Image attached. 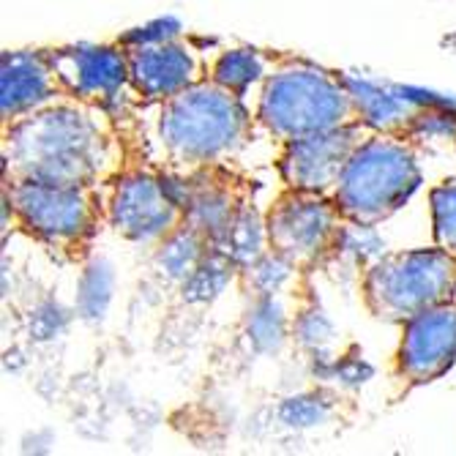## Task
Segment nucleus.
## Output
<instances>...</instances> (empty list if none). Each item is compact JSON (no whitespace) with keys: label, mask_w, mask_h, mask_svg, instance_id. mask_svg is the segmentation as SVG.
<instances>
[{"label":"nucleus","mask_w":456,"mask_h":456,"mask_svg":"<svg viewBox=\"0 0 456 456\" xmlns=\"http://www.w3.org/2000/svg\"><path fill=\"white\" fill-rule=\"evenodd\" d=\"M132 161L170 181L191 178L232 161L263 134L257 118L216 79L159 99L137 102L118 115Z\"/></svg>","instance_id":"f257e3e1"},{"label":"nucleus","mask_w":456,"mask_h":456,"mask_svg":"<svg viewBox=\"0 0 456 456\" xmlns=\"http://www.w3.org/2000/svg\"><path fill=\"white\" fill-rule=\"evenodd\" d=\"M132 164L112 110L63 96L0 126L4 181L107 186Z\"/></svg>","instance_id":"f03ea898"},{"label":"nucleus","mask_w":456,"mask_h":456,"mask_svg":"<svg viewBox=\"0 0 456 456\" xmlns=\"http://www.w3.org/2000/svg\"><path fill=\"white\" fill-rule=\"evenodd\" d=\"M260 129L281 148L293 140L363 123L350 74L284 53L257 107Z\"/></svg>","instance_id":"7ed1b4c3"},{"label":"nucleus","mask_w":456,"mask_h":456,"mask_svg":"<svg viewBox=\"0 0 456 456\" xmlns=\"http://www.w3.org/2000/svg\"><path fill=\"white\" fill-rule=\"evenodd\" d=\"M107 186H55L4 181V219L66 263L86 260L99 230L107 227Z\"/></svg>","instance_id":"20e7f679"},{"label":"nucleus","mask_w":456,"mask_h":456,"mask_svg":"<svg viewBox=\"0 0 456 456\" xmlns=\"http://www.w3.org/2000/svg\"><path fill=\"white\" fill-rule=\"evenodd\" d=\"M424 173L416 142L375 132L350 159L337 186V202L353 227H378L404 208L419 191Z\"/></svg>","instance_id":"39448f33"},{"label":"nucleus","mask_w":456,"mask_h":456,"mask_svg":"<svg viewBox=\"0 0 456 456\" xmlns=\"http://www.w3.org/2000/svg\"><path fill=\"white\" fill-rule=\"evenodd\" d=\"M361 293L371 317L404 325L437 304L453 301L456 257L437 243L383 255L366 268Z\"/></svg>","instance_id":"423d86ee"},{"label":"nucleus","mask_w":456,"mask_h":456,"mask_svg":"<svg viewBox=\"0 0 456 456\" xmlns=\"http://www.w3.org/2000/svg\"><path fill=\"white\" fill-rule=\"evenodd\" d=\"M353 227L337 197L284 189L265 211L271 255L293 265L298 273L320 268L337 252L345 230Z\"/></svg>","instance_id":"0eeeda50"},{"label":"nucleus","mask_w":456,"mask_h":456,"mask_svg":"<svg viewBox=\"0 0 456 456\" xmlns=\"http://www.w3.org/2000/svg\"><path fill=\"white\" fill-rule=\"evenodd\" d=\"M227 45V38L191 33L183 28L181 33L159 41L123 45V50H126L129 77L140 99L159 102L211 79L214 66Z\"/></svg>","instance_id":"6e6552de"},{"label":"nucleus","mask_w":456,"mask_h":456,"mask_svg":"<svg viewBox=\"0 0 456 456\" xmlns=\"http://www.w3.org/2000/svg\"><path fill=\"white\" fill-rule=\"evenodd\" d=\"M186 224V208L170 178L132 161L112 181L107 227L142 246H159Z\"/></svg>","instance_id":"1a4fd4ad"},{"label":"nucleus","mask_w":456,"mask_h":456,"mask_svg":"<svg viewBox=\"0 0 456 456\" xmlns=\"http://www.w3.org/2000/svg\"><path fill=\"white\" fill-rule=\"evenodd\" d=\"M47 50L69 96L102 104L112 110L115 118L132 104L142 102L132 86L129 58L118 38L107 41V45L82 41V45H61Z\"/></svg>","instance_id":"9d476101"},{"label":"nucleus","mask_w":456,"mask_h":456,"mask_svg":"<svg viewBox=\"0 0 456 456\" xmlns=\"http://www.w3.org/2000/svg\"><path fill=\"white\" fill-rule=\"evenodd\" d=\"M375 134L366 123L309 134L279 148L276 167L284 189H301L334 197L355 151Z\"/></svg>","instance_id":"9b49d317"},{"label":"nucleus","mask_w":456,"mask_h":456,"mask_svg":"<svg viewBox=\"0 0 456 456\" xmlns=\"http://www.w3.org/2000/svg\"><path fill=\"white\" fill-rule=\"evenodd\" d=\"M456 363V301L437 304L402 325L396 378L404 388L440 380Z\"/></svg>","instance_id":"f8f14e48"},{"label":"nucleus","mask_w":456,"mask_h":456,"mask_svg":"<svg viewBox=\"0 0 456 456\" xmlns=\"http://www.w3.org/2000/svg\"><path fill=\"white\" fill-rule=\"evenodd\" d=\"M170 183L186 208V224L208 238L214 248L222 246L238 214L255 200L252 181L232 167H211Z\"/></svg>","instance_id":"ddd939ff"},{"label":"nucleus","mask_w":456,"mask_h":456,"mask_svg":"<svg viewBox=\"0 0 456 456\" xmlns=\"http://www.w3.org/2000/svg\"><path fill=\"white\" fill-rule=\"evenodd\" d=\"M350 82L361 102L363 123L375 132L407 137L412 142L427 134H445L456 142V110L448 104L435 99H412L399 88H380L355 77H350Z\"/></svg>","instance_id":"4468645a"},{"label":"nucleus","mask_w":456,"mask_h":456,"mask_svg":"<svg viewBox=\"0 0 456 456\" xmlns=\"http://www.w3.org/2000/svg\"><path fill=\"white\" fill-rule=\"evenodd\" d=\"M69 96L47 47L6 50L0 55V126Z\"/></svg>","instance_id":"2eb2a0df"},{"label":"nucleus","mask_w":456,"mask_h":456,"mask_svg":"<svg viewBox=\"0 0 456 456\" xmlns=\"http://www.w3.org/2000/svg\"><path fill=\"white\" fill-rule=\"evenodd\" d=\"M284 53L281 50H265V47H252V45H235L230 41L227 50L219 55L214 66V77L219 86L232 91L252 115L257 118V107L265 91V82L271 74L279 69Z\"/></svg>","instance_id":"dca6fc26"},{"label":"nucleus","mask_w":456,"mask_h":456,"mask_svg":"<svg viewBox=\"0 0 456 456\" xmlns=\"http://www.w3.org/2000/svg\"><path fill=\"white\" fill-rule=\"evenodd\" d=\"M435 243L456 257V181H443L429 194Z\"/></svg>","instance_id":"f3484780"},{"label":"nucleus","mask_w":456,"mask_h":456,"mask_svg":"<svg viewBox=\"0 0 456 456\" xmlns=\"http://www.w3.org/2000/svg\"><path fill=\"white\" fill-rule=\"evenodd\" d=\"M443 45H445L448 50H453V53H456V33H451V36H445V38H443Z\"/></svg>","instance_id":"a211bd4d"}]
</instances>
